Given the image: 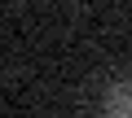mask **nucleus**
<instances>
[{"label":"nucleus","mask_w":132,"mask_h":118,"mask_svg":"<svg viewBox=\"0 0 132 118\" xmlns=\"http://www.w3.org/2000/svg\"><path fill=\"white\" fill-rule=\"evenodd\" d=\"M110 118H132V114H110Z\"/></svg>","instance_id":"2"},{"label":"nucleus","mask_w":132,"mask_h":118,"mask_svg":"<svg viewBox=\"0 0 132 118\" xmlns=\"http://www.w3.org/2000/svg\"><path fill=\"white\" fill-rule=\"evenodd\" d=\"M110 114H132V83L110 88Z\"/></svg>","instance_id":"1"}]
</instances>
